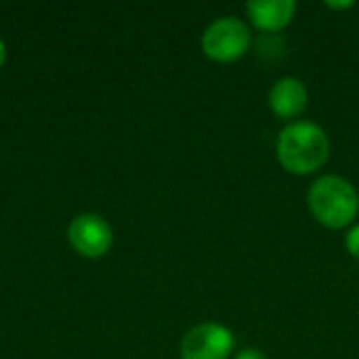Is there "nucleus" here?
Masks as SVG:
<instances>
[{"mask_svg":"<svg viewBox=\"0 0 359 359\" xmlns=\"http://www.w3.org/2000/svg\"><path fill=\"white\" fill-rule=\"evenodd\" d=\"M236 351V334L221 322H200L191 326L179 345L181 359H229Z\"/></svg>","mask_w":359,"mask_h":359,"instance_id":"4","label":"nucleus"},{"mask_svg":"<svg viewBox=\"0 0 359 359\" xmlns=\"http://www.w3.org/2000/svg\"><path fill=\"white\" fill-rule=\"evenodd\" d=\"M4 59H6V46H4V42L0 40V67H2Z\"/></svg>","mask_w":359,"mask_h":359,"instance_id":"11","label":"nucleus"},{"mask_svg":"<svg viewBox=\"0 0 359 359\" xmlns=\"http://www.w3.org/2000/svg\"><path fill=\"white\" fill-rule=\"evenodd\" d=\"M67 238L74 250L88 259L105 257L114 244V231L109 223L95 212L78 215L67 227Z\"/></svg>","mask_w":359,"mask_h":359,"instance_id":"5","label":"nucleus"},{"mask_svg":"<svg viewBox=\"0 0 359 359\" xmlns=\"http://www.w3.org/2000/svg\"><path fill=\"white\" fill-rule=\"evenodd\" d=\"M233 359H269V358H267V353H265L263 349H259V347H242V349H238V351H236Z\"/></svg>","mask_w":359,"mask_h":359,"instance_id":"9","label":"nucleus"},{"mask_svg":"<svg viewBox=\"0 0 359 359\" xmlns=\"http://www.w3.org/2000/svg\"><path fill=\"white\" fill-rule=\"evenodd\" d=\"M345 250L359 261V221H355L345 233Z\"/></svg>","mask_w":359,"mask_h":359,"instance_id":"8","label":"nucleus"},{"mask_svg":"<svg viewBox=\"0 0 359 359\" xmlns=\"http://www.w3.org/2000/svg\"><path fill=\"white\" fill-rule=\"evenodd\" d=\"M311 217L330 231L349 229L359 217V191L343 175H320L307 189Z\"/></svg>","mask_w":359,"mask_h":359,"instance_id":"2","label":"nucleus"},{"mask_svg":"<svg viewBox=\"0 0 359 359\" xmlns=\"http://www.w3.org/2000/svg\"><path fill=\"white\" fill-rule=\"evenodd\" d=\"M252 27L238 15H221L212 19L200 36L204 57L215 63H236L252 50Z\"/></svg>","mask_w":359,"mask_h":359,"instance_id":"3","label":"nucleus"},{"mask_svg":"<svg viewBox=\"0 0 359 359\" xmlns=\"http://www.w3.org/2000/svg\"><path fill=\"white\" fill-rule=\"evenodd\" d=\"M332 154L328 133L311 120H294L284 124L276 139L278 164L294 177L320 172Z\"/></svg>","mask_w":359,"mask_h":359,"instance_id":"1","label":"nucleus"},{"mask_svg":"<svg viewBox=\"0 0 359 359\" xmlns=\"http://www.w3.org/2000/svg\"><path fill=\"white\" fill-rule=\"evenodd\" d=\"M324 6L330 8V11H349V8L355 6V2L353 0H326Z\"/></svg>","mask_w":359,"mask_h":359,"instance_id":"10","label":"nucleus"},{"mask_svg":"<svg viewBox=\"0 0 359 359\" xmlns=\"http://www.w3.org/2000/svg\"><path fill=\"white\" fill-rule=\"evenodd\" d=\"M297 8L294 0H250L244 6L248 25L261 34L284 32L294 21Z\"/></svg>","mask_w":359,"mask_h":359,"instance_id":"7","label":"nucleus"},{"mask_svg":"<svg viewBox=\"0 0 359 359\" xmlns=\"http://www.w3.org/2000/svg\"><path fill=\"white\" fill-rule=\"evenodd\" d=\"M267 107L276 118L284 120L286 124L301 120V116L309 107V88H307L305 80H301L297 76L278 78L269 86Z\"/></svg>","mask_w":359,"mask_h":359,"instance_id":"6","label":"nucleus"}]
</instances>
